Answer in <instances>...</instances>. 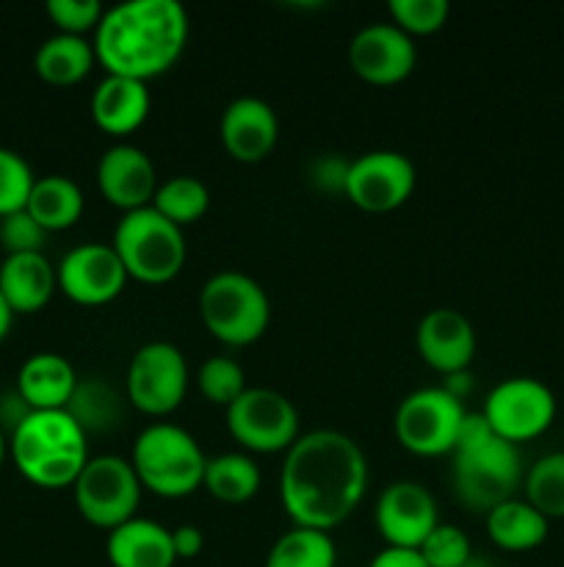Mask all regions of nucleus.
Here are the masks:
<instances>
[{"instance_id": "obj_4", "label": "nucleus", "mask_w": 564, "mask_h": 567, "mask_svg": "<svg viewBox=\"0 0 564 567\" xmlns=\"http://www.w3.org/2000/svg\"><path fill=\"white\" fill-rule=\"evenodd\" d=\"M130 465L144 491L160 498H186L202 487L208 457L182 426L158 421L136 437Z\"/></svg>"}, {"instance_id": "obj_42", "label": "nucleus", "mask_w": 564, "mask_h": 567, "mask_svg": "<svg viewBox=\"0 0 564 567\" xmlns=\"http://www.w3.org/2000/svg\"><path fill=\"white\" fill-rule=\"evenodd\" d=\"M11 321H14V313H11V308H9V305H6L3 293H0V341H3V338L9 336Z\"/></svg>"}, {"instance_id": "obj_19", "label": "nucleus", "mask_w": 564, "mask_h": 567, "mask_svg": "<svg viewBox=\"0 0 564 567\" xmlns=\"http://www.w3.org/2000/svg\"><path fill=\"white\" fill-rule=\"evenodd\" d=\"M219 133L230 158L241 161V164H258L276 147L280 120L265 100L247 94L227 105L219 122Z\"/></svg>"}, {"instance_id": "obj_33", "label": "nucleus", "mask_w": 564, "mask_h": 567, "mask_svg": "<svg viewBox=\"0 0 564 567\" xmlns=\"http://www.w3.org/2000/svg\"><path fill=\"white\" fill-rule=\"evenodd\" d=\"M387 11L393 25L401 28L407 37H429L437 33L448 20V0H390Z\"/></svg>"}, {"instance_id": "obj_6", "label": "nucleus", "mask_w": 564, "mask_h": 567, "mask_svg": "<svg viewBox=\"0 0 564 567\" xmlns=\"http://www.w3.org/2000/svg\"><path fill=\"white\" fill-rule=\"evenodd\" d=\"M111 247L119 255L127 277L147 286L175 280L186 264V236L153 205L122 214Z\"/></svg>"}, {"instance_id": "obj_7", "label": "nucleus", "mask_w": 564, "mask_h": 567, "mask_svg": "<svg viewBox=\"0 0 564 567\" xmlns=\"http://www.w3.org/2000/svg\"><path fill=\"white\" fill-rule=\"evenodd\" d=\"M451 485L453 496L473 513H490L498 504L512 502L523 485V460L518 446L492 437L479 449L453 452Z\"/></svg>"}, {"instance_id": "obj_17", "label": "nucleus", "mask_w": 564, "mask_h": 567, "mask_svg": "<svg viewBox=\"0 0 564 567\" xmlns=\"http://www.w3.org/2000/svg\"><path fill=\"white\" fill-rule=\"evenodd\" d=\"M97 188L114 208L125 214L149 208L158 192L153 158L133 144H114L97 164Z\"/></svg>"}, {"instance_id": "obj_3", "label": "nucleus", "mask_w": 564, "mask_h": 567, "mask_svg": "<svg viewBox=\"0 0 564 567\" xmlns=\"http://www.w3.org/2000/svg\"><path fill=\"white\" fill-rule=\"evenodd\" d=\"M9 454L36 487H72L88 463L86 432L66 410H31L11 432Z\"/></svg>"}, {"instance_id": "obj_35", "label": "nucleus", "mask_w": 564, "mask_h": 567, "mask_svg": "<svg viewBox=\"0 0 564 567\" xmlns=\"http://www.w3.org/2000/svg\"><path fill=\"white\" fill-rule=\"evenodd\" d=\"M418 554L429 567H464L473 559L468 535L453 524H437Z\"/></svg>"}, {"instance_id": "obj_22", "label": "nucleus", "mask_w": 564, "mask_h": 567, "mask_svg": "<svg viewBox=\"0 0 564 567\" xmlns=\"http://www.w3.org/2000/svg\"><path fill=\"white\" fill-rule=\"evenodd\" d=\"M75 391V369L55 352L31 354L17 374V393L31 410H66Z\"/></svg>"}, {"instance_id": "obj_37", "label": "nucleus", "mask_w": 564, "mask_h": 567, "mask_svg": "<svg viewBox=\"0 0 564 567\" xmlns=\"http://www.w3.org/2000/svg\"><path fill=\"white\" fill-rule=\"evenodd\" d=\"M44 241L48 230L25 208L0 219V247L6 249V255L42 252Z\"/></svg>"}, {"instance_id": "obj_43", "label": "nucleus", "mask_w": 564, "mask_h": 567, "mask_svg": "<svg viewBox=\"0 0 564 567\" xmlns=\"http://www.w3.org/2000/svg\"><path fill=\"white\" fill-rule=\"evenodd\" d=\"M6 454H9V441H6V435H3V430H0V465H3V460H6Z\"/></svg>"}, {"instance_id": "obj_24", "label": "nucleus", "mask_w": 564, "mask_h": 567, "mask_svg": "<svg viewBox=\"0 0 564 567\" xmlns=\"http://www.w3.org/2000/svg\"><path fill=\"white\" fill-rule=\"evenodd\" d=\"M97 53L94 42L86 37H70V33H55L39 44L33 55V70L50 86H75L92 72Z\"/></svg>"}, {"instance_id": "obj_32", "label": "nucleus", "mask_w": 564, "mask_h": 567, "mask_svg": "<svg viewBox=\"0 0 564 567\" xmlns=\"http://www.w3.org/2000/svg\"><path fill=\"white\" fill-rule=\"evenodd\" d=\"M116 393L105 388L103 382H77V391L72 396L66 413L81 424L83 432L88 430H103V426L114 424L116 421Z\"/></svg>"}, {"instance_id": "obj_14", "label": "nucleus", "mask_w": 564, "mask_h": 567, "mask_svg": "<svg viewBox=\"0 0 564 567\" xmlns=\"http://www.w3.org/2000/svg\"><path fill=\"white\" fill-rule=\"evenodd\" d=\"M376 529L387 548L418 551L426 537L437 529L435 496L420 482H393L376 498Z\"/></svg>"}, {"instance_id": "obj_1", "label": "nucleus", "mask_w": 564, "mask_h": 567, "mask_svg": "<svg viewBox=\"0 0 564 567\" xmlns=\"http://www.w3.org/2000/svg\"><path fill=\"white\" fill-rule=\"evenodd\" d=\"M368 491V460L357 441L337 430H313L285 452L280 498L293 526L330 532Z\"/></svg>"}, {"instance_id": "obj_8", "label": "nucleus", "mask_w": 564, "mask_h": 567, "mask_svg": "<svg viewBox=\"0 0 564 567\" xmlns=\"http://www.w3.org/2000/svg\"><path fill=\"white\" fill-rule=\"evenodd\" d=\"M142 482L133 471L130 460L119 454H100L88 457L81 476L72 485L75 507L83 520L105 532L136 518L138 502H142Z\"/></svg>"}, {"instance_id": "obj_36", "label": "nucleus", "mask_w": 564, "mask_h": 567, "mask_svg": "<svg viewBox=\"0 0 564 567\" xmlns=\"http://www.w3.org/2000/svg\"><path fill=\"white\" fill-rule=\"evenodd\" d=\"M105 9L100 0H50L48 17L59 33H70V37H86V33L97 31L100 20H103Z\"/></svg>"}, {"instance_id": "obj_34", "label": "nucleus", "mask_w": 564, "mask_h": 567, "mask_svg": "<svg viewBox=\"0 0 564 567\" xmlns=\"http://www.w3.org/2000/svg\"><path fill=\"white\" fill-rule=\"evenodd\" d=\"M33 183L36 177L28 161L14 150L0 147V219L25 208Z\"/></svg>"}, {"instance_id": "obj_10", "label": "nucleus", "mask_w": 564, "mask_h": 567, "mask_svg": "<svg viewBox=\"0 0 564 567\" xmlns=\"http://www.w3.org/2000/svg\"><path fill=\"white\" fill-rule=\"evenodd\" d=\"M227 430L232 441L254 454L288 452L302 437L296 408L274 388H247L227 408Z\"/></svg>"}, {"instance_id": "obj_41", "label": "nucleus", "mask_w": 564, "mask_h": 567, "mask_svg": "<svg viewBox=\"0 0 564 567\" xmlns=\"http://www.w3.org/2000/svg\"><path fill=\"white\" fill-rule=\"evenodd\" d=\"M368 567H429L424 563L418 551H407V548H385L370 559Z\"/></svg>"}, {"instance_id": "obj_27", "label": "nucleus", "mask_w": 564, "mask_h": 567, "mask_svg": "<svg viewBox=\"0 0 564 567\" xmlns=\"http://www.w3.org/2000/svg\"><path fill=\"white\" fill-rule=\"evenodd\" d=\"M260 468L247 454H219L205 465L202 487L224 504H243L260 491Z\"/></svg>"}, {"instance_id": "obj_5", "label": "nucleus", "mask_w": 564, "mask_h": 567, "mask_svg": "<svg viewBox=\"0 0 564 567\" xmlns=\"http://www.w3.org/2000/svg\"><path fill=\"white\" fill-rule=\"evenodd\" d=\"M199 316L216 341L249 347L269 330L271 305L263 286L241 271H216L199 291Z\"/></svg>"}, {"instance_id": "obj_2", "label": "nucleus", "mask_w": 564, "mask_h": 567, "mask_svg": "<svg viewBox=\"0 0 564 567\" xmlns=\"http://www.w3.org/2000/svg\"><path fill=\"white\" fill-rule=\"evenodd\" d=\"M188 14L177 0H130L108 9L94 31V53L108 75L147 83L177 64Z\"/></svg>"}, {"instance_id": "obj_16", "label": "nucleus", "mask_w": 564, "mask_h": 567, "mask_svg": "<svg viewBox=\"0 0 564 567\" xmlns=\"http://www.w3.org/2000/svg\"><path fill=\"white\" fill-rule=\"evenodd\" d=\"M418 50L412 37L393 22H370L348 42V66L354 75L374 86H393L412 75Z\"/></svg>"}, {"instance_id": "obj_20", "label": "nucleus", "mask_w": 564, "mask_h": 567, "mask_svg": "<svg viewBox=\"0 0 564 567\" xmlns=\"http://www.w3.org/2000/svg\"><path fill=\"white\" fill-rule=\"evenodd\" d=\"M59 288L55 266L44 252L6 255L0 264V293L11 313H39Z\"/></svg>"}, {"instance_id": "obj_9", "label": "nucleus", "mask_w": 564, "mask_h": 567, "mask_svg": "<svg viewBox=\"0 0 564 567\" xmlns=\"http://www.w3.org/2000/svg\"><path fill=\"white\" fill-rule=\"evenodd\" d=\"M464 413L468 410L462 408V399L448 393L446 388H420L401 399L393 430L409 454L442 457L453 454Z\"/></svg>"}, {"instance_id": "obj_31", "label": "nucleus", "mask_w": 564, "mask_h": 567, "mask_svg": "<svg viewBox=\"0 0 564 567\" xmlns=\"http://www.w3.org/2000/svg\"><path fill=\"white\" fill-rule=\"evenodd\" d=\"M197 388L210 404H219L227 410L247 391V374H243L238 360L227 358V354H213L199 365Z\"/></svg>"}, {"instance_id": "obj_23", "label": "nucleus", "mask_w": 564, "mask_h": 567, "mask_svg": "<svg viewBox=\"0 0 564 567\" xmlns=\"http://www.w3.org/2000/svg\"><path fill=\"white\" fill-rule=\"evenodd\" d=\"M111 567H175L171 532L158 520L133 518L108 532L105 540Z\"/></svg>"}, {"instance_id": "obj_12", "label": "nucleus", "mask_w": 564, "mask_h": 567, "mask_svg": "<svg viewBox=\"0 0 564 567\" xmlns=\"http://www.w3.org/2000/svg\"><path fill=\"white\" fill-rule=\"evenodd\" d=\"M481 413L501 441L518 446L540 437L553 424L556 396L534 377H509L487 393Z\"/></svg>"}, {"instance_id": "obj_30", "label": "nucleus", "mask_w": 564, "mask_h": 567, "mask_svg": "<svg viewBox=\"0 0 564 567\" xmlns=\"http://www.w3.org/2000/svg\"><path fill=\"white\" fill-rule=\"evenodd\" d=\"M523 491L525 502L547 520L564 518V452L536 460L523 476Z\"/></svg>"}, {"instance_id": "obj_11", "label": "nucleus", "mask_w": 564, "mask_h": 567, "mask_svg": "<svg viewBox=\"0 0 564 567\" xmlns=\"http://www.w3.org/2000/svg\"><path fill=\"white\" fill-rule=\"evenodd\" d=\"M188 393L186 354L169 341H149L127 365V399L153 419L175 413Z\"/></svg>"}, {"instance_id": "obj_21", "label": "nucleus", "mask_w": 564, "mask_h": 567, "mask_svg": "<svg viewBox=\"0 0 564 567\" xmlns=\"http://www.w3.org/2000/svg\"><path fill=\"white\" fill-rule=\"evenodd\" d=\"M94 125L108 136H127L149 116L147 83L122 75H105L92 94Z\"/></svg>"}, {"instance_id": "obj_29", "label": "nucleus", "mask_w": 564, "mask_h": 567, "mask_svg": "<svg viewBox=\"0 0 564 567\" xmlns=\"http://www.w3.org/2000/svg\"><path fill=\"white\" fill-rule=\"evenodd\" d=\"M153 208L171 225L182 227L202 219L210 208V192L199 177L177 175L171 181L158 183V192L153 197Z\"/></svg>"}, {"instance_id": "obj_28", "label": "nucleus", "mask_w": 564, "mask_h": 567, "mask_svg": "<svg viewBox=\"0 0 564 567\" xmlns=\"http://www.w3.org/2000/svg\"><path fill=\"white\" fill-rule=\"evenodd\" d=\"M337 548L330 532H315L293 526L271 546L265 567H335Z\"/></svg>"}, {"instance_id": "obj_18", "label": "nucleus", "mask_w": 564, "mask_h": 567, "mask_svg": "<svg viewBox=\"0 0 564 567\" xmlns=\"http://www.w3.org/2000/svg\"><path fill=\"white\" fill-rule=\"evenodd\" d=\"M415 347L429 369L446 377L462 374L476 354V330L459 310L435 308L420 319Z\"/></svg>"}, {"instance_id": "obj_40", "label": "nucleus", "mask_w": 564, "mask_h": 567, "mask_svg": "<svg viewBox=\"0 0 564 567\" xmlns=\"http://www.w3.org/2000/svg\"><path fill=\"white\" fill-rule=\"evenodd\" d=\"M171 546H175L177 559H197L205 548V535L199 526L182 524L171 529Z\"/></svg>"}, {"instance_id": "obj_38", "label": "nucleus", "mask_w": 564, "mask_h": 567, "mask_svg": "<svg viewBox=\"0 0 564 567\" xmlns=\"http://www.w3.org/2000/svg\"><path fill=\"white\" fill-rule=\"evenodd\" d=\"M348 164L352 161H343L337 155H321L313 166H310V181L315 188L332 194H346V177H348Z\"/></svg>"}, {"instance_id": "obj_39", "label": "nucleus", "mask_w": 564, "mask_h": 567, "mask_svg": "<svg viewBox=\"0 0 564 567\" xmlns=\"http://www.w3.org/2000/svg\"><path fill=\"white\" fill-rule=\"evenodd\" d=\"M492 437H498V435L492 432L490 421L484 419V413H464L453 452H464V449H479V446H484V443H490Z\"/></svg>"}, {"instance_id": "obj_15", "label": "nucleus", "mask_w": 564, "mask_h": 567, "mask_svg": "<svg viewBox=\"0 0 564 567\" xmlns=\"http://www.w3.org/2000/svg\"><path fill=\"white\" fill-rule=\"evenodd\" d=\"M55 275H59L61 291L72 302L86 305V308L114 302L125 291L127 282V271L114 247L97 241L70 249L61 266H55Z\"/></svg>"}, {"instance_id": "obj_44", "label": "nucleus", "mask_w": 564, "mask_h": 567, "mask_svg": "<svg viewBox=\"0 0 564 567\" xmlns=\"http://www.w3.org/2000/svg\"><path fill=\"white\" fill-rule=\"evenodd\" d=\"M464 567H487V563H479V559H470V563L464 565Z\"/></svg>"}, {"instance_id": "obj_13", "label": "nucleus", "mask_w": 564, "mask_h": 567, "mask_svg": "<svg viewBox=\"0 0 564 567\" xmlns=\"http://www.w3.org/2000/svg\"><path fill=\"white\" fill-rule=\"evenodd\" d=\"M415 181L418 172L407 155L374 150L348 164L346 197L368 214H390L412 197Z\"/></svg>"}, {"instance_id": "obj_26", "label": "nucleus", "mask_w": 564, "mask_h": 567, "mask_svg": "<svg viewBox=\"0 0 564 567\" xmlns=\"http://www.w3.org/2000/svg\"><path fill=\"white\" fill-rule=\"evenodd\" d=\"M83 192L72 177L66 175H44L36 177L28 197L25 210L44 227L48 233L66 230L83 216Z\"/></svg>"}, {"instance_id": "obj_25", "label": "nucleus", "mask_w": 564, "mask_h": 567, "mask_svg": "<svg viewBox=\"0 0 564 567\" xmlns=\"http://www.w3.org/2000/svg\"><path fill=\"white\" fill-rule=\"evenodd\" d=\"M547 524L551 520L542 513H536L529 502H512L498 504L495 509L487 513V535L503 551H531V548L542 546L547 537Z\"/></svg>"}]
</instances>
